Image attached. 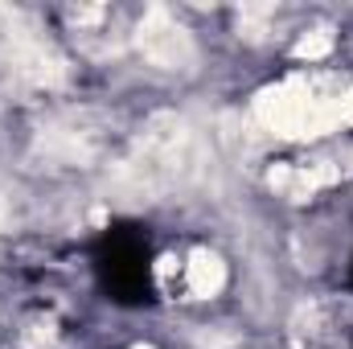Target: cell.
<instances>
[{
  "mask_svg": "<svg viewBox=\"0 0 353 349\" xmlns=\"http://www.w3.org/2000/svg\"><path fill=\"white\" fill-rule=\"evenodd\" d=\"M140 50L157 62V66H176L189 58V37L185 29L173 25L165 12H152L144 25H140Z\"/></svg>",
  "mask_w": 353,
  "mask_h": 349,
  "instance_id": "6da1fadb",
  "label": "cell"
}]
</instances>
